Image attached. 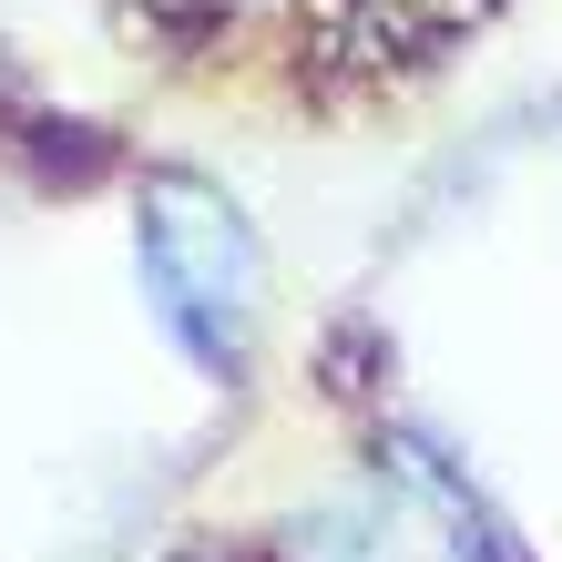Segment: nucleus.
Returning a JSON list of instances; mask_svg holds the SVG:
<instances>
[{
  "mask_svg": "<svg viewBox=\"0 0 562 562\" xmlns=\"http://www.w3.org/2000/svg\"><path fill=\"white\" fill-rule=\"evenodd\" d=\"M144 296L154 317L184 338L194 369H236L246 327H256V236L215 184L194 175H154L144 184Z\"/></svg>",
  "mask_w": 562,
  "mask_h": 562,
  "instance_id": "nucleus-1",
  "label": "nucleus"
}]
</instances>
